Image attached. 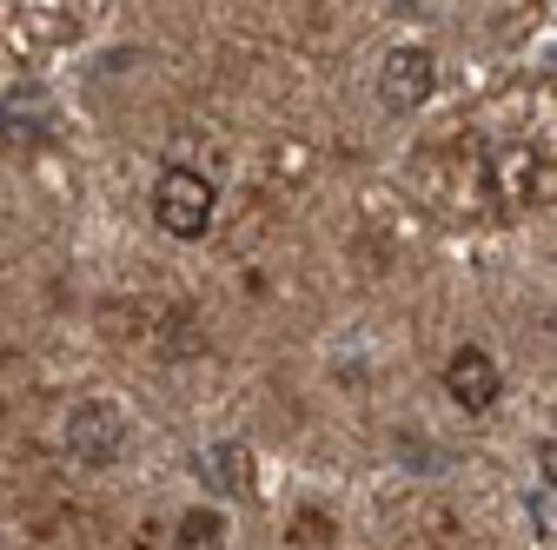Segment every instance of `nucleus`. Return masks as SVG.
Listing matches in <instances>:
<instances>
[{"instance_id": "obj_8", "label": "nucleus", "mask_w": 557, "mask_h": 550, "mask_svg": "<svg viewBox=\"0 0 557 550\" xmlns=\"http://www.w3.org/2000/svg\"><path fill=\"white\" fill-rule=\"evenodd\" d=\"M332 537V524L319 517V511H306V517H293V543H306V550H319Z\"/></svg>"}, {"instance_id": "obj_2", "label": "nucleus", "mask_w": 557, "mask_h": 550, "mask_svg": "<svg viewBox=\"0 0 557 550\" xmlns=\"http://www.w3.org/2000/svg\"><path fill=\"white\" fill-rule=\"evenodd\" d=\"M445 391H451L458 411H492L498 391H505V372H498V359L484 346H458L451 365H445Z\"/></svg>"}, {"instance_id": "obj_3", "label": "nucleus", "mask_w": 557, "mask_h": 550, "mask_svg": "<svg viewBox=\"0 0 557 550\" xmlns=\"http://www.w3.org/2000/svg\"><path fill=\"white\" fill-rule=\"evenodd\" d=\"M432 87H438V60H432L425 47H398V53L385 60V74H379V100H385L392 113L425 107Z\"/></svg>"}, {"instance_id": "obj_9", "label": "nucleus", "mask_w": 557, "mask_h": 550, "mask_svg": "<svg viewBox=\"0 0 557 550\" xmlns=\"http://www.w3.org/2000/svg\"><path fill=\"white\" fill-rule=\"evenodd\" d=\"M537 471H544V485L557 491V438H544V451H537Z\"/></svg>"}, {"instance_id": "obj_4", "label": "nucleus", "mask_w": 557, "mask_h": 550, "mask_svg": "<svg viewBox=\"0 0 557 550\" xmlns=\"http://www.w3.org/2000/svg\"><path fill=\"white\" fill-rule=\"evenodd\" d=\"M66 445H74V458H87V464H113L126 451V418L113 404H81L74 425H66Z\"/></svg>"}, {"instance_id": "obj_1", "label": "nucleus", "mask_w": 557, "mask_h": 550, "mask_svg": "<svg viewBox=\"0 0 557 550\" xmlns=\"http://www.w3.org/2000/svg\"><path fill=\"white\" fill-rule=\"evenodd\" d=\"M213 205H220L213 179L193 173V166H173V173H160V186H153V220H160L173 239H199L206 226H213Z\"/></svg>"}, {"instance_id": "obj_7", "label": "nucleus", "mask_w": 557, "mask_h": 550, "mask_svg": "<svg viewBox=\"0 0 557 550\" xmlns=\"http://www.w3.org/2000/svg\"><path fill=\"white\" fill-rule=\"evenodd\" d=\"M173 550H226L220 511H186V517L173 524Z\"/></svg>"}, {"instance_id": "obj_5", "label": "nucleus", "mask_w": 557, "mask_h": 550, "mask_svg": "<svg viewBox=\"0 0 557 550\" xmlns=\"http://www.w3.org/2000/svg\"><path fill=\"white\" fill-rule=\"evenodd\" d=\"M492 186H498V199L524 205V199L537 192V153H531V147H505V153L492 160Z\"/></svg>"}, {"instance_id": "obj_6", "label": "nucleus", "mask_w": 557, "mask_h": 550, "mask_svg": "<svg viewBox=\"0 0 557 550\" xmlns=\"http://www.w3.org/2000/svg\"><path fill=\"white\" fill-rule=\"evenodd\" d=\"M206 471L220 477V491H233V498H252V451H246L239 438H226V445H213V451H206Z\"/></svg>"}]
</instances>
